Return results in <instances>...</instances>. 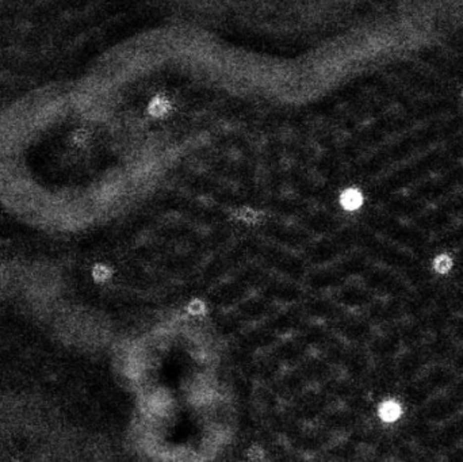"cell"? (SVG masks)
I'll use <instances>...</instances> for the list:
<instances>
[{"mask_svg":"<svg viewBox=\"0 0 463 462\" xmlns=\"http://www.w3.org/2000/svg\"><path fill=\"white\" fill-rule=\"evenodd\" d=\"M110 275H111V271L106 266L99 264V266H95V268H94V278L97 281H106V279L110 278Z\"/></svg>","mask_w":463,"mask_h":462,"instance_id":"cell-6","label":"cell"},{"mask_svg":"<svg viewBox=\"0 0 463 462\" xmlns=\"http://www.w3.org/2000/svg\"><path fill=\"white\" fill-rule=\"evenodd\" d=\"M432 268L439 275H446L454 268V257L450 254H439L433 257Z\"/></svg>","mask_w":463,"mask_h":462,"instance_id":"cell-3","label":"cell"},{"mask_svg":"<svg viewBox=\"0 0 463 462\" xmlns=\"http://www.w3.org/2000/svg\"><path fill=\"white\" fill-rule=\"evenodd\" d=\"M401 413V406L394 400L383 401L378 408V416L381 417V420L386 421V423H393V421L398 420Z\"/></svg>","mask_w":463,"mask_h":462,"instance_id":"cell-1","label":"cell"},{"mask_svg":"<svg viewBox=\"0 0 463 462\" xmlns=\"http://www.w3.org/2000/svg\"><path fill=\"white\" fill-rule=\"evenodd\" d=\"M205 310H206V305L201 300H193L187 305V312L190 314H194V316H199V314L205 313Z\"/></svg>","mask_w":463,"mask_h":462,"instance_id":"cell-5","label":"cell"},{"mask_svg":"<svg viewBox=\"0 0 463 462\" xmlns=\"http://www.w3.org/2000/svg\"><path fill=\"white\" fill-rule=\"evenodd\" d=\"M169 108V103L164 98H154L151 104H149V113L153 117H163L164 114H167Z\"/></svg>","mask_w":463,"mask_h":462,"instance_id":"cell-4","label":"cell"},{"mask_svg":"<svg viewBox=\"0 0 463 462\" xmlns=\"http://www.w3.org/2000/svg\"><path fill=\"white\" fill-rule=\"evenodd\" d=\"M341 206L348 211H354L359 209L363 204V195L357 189H347L340 195Z\"/></svg>","mask_w":463,"mask_h":462,"instance_id":"cell-2","label":"cell"},{"mask_svg":"<svg viewBox=\"0 0 463 462\" xmlns=\"http://www.w3.org/2000/svg\"><path fill=\"white\" fill-rule=\"evenodd\" d=\"M256 217H257V213L252 209H241L240 210V218L247 222V224H251V222H254L256 220Z\"/></svg>","mask_w":463,"mask_h":462,"instance_id":"cell-7","label":"cell"}]
</instances>
